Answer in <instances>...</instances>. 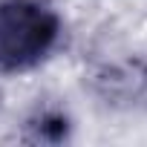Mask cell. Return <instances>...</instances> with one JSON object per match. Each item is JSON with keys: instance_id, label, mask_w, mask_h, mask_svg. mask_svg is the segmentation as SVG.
I'll return each instance as SVG.
<instances>
[{"instance_id": "cell-1", "label": "cell", "mask_w": 147, "mask_h": 147, "mask_svg": "<svg viewBox=\"0 0 147 147\" xmlns=\"http://www.w3.org/2000/svg\"><path fill=\"white\" fill-rule=\"evenodd\" d=\"M61 38V18L46 0H0V72L38 66Z\"/></svg>"}, {"instance_id": "cell-2", "label": "cell", "mask_w": 147, "mask_h": 147, "mask_svg": "<svg viewBox=\"0 0 147 147\" xmlns=\"http://www.w3.org/2000/svg\"><path fill=\"white\" fill-rule=\"evenodd\" d=\"M32 141H63L69 136V118L58 110H43L26 124Z\"/></svg>"}]
</instances>
